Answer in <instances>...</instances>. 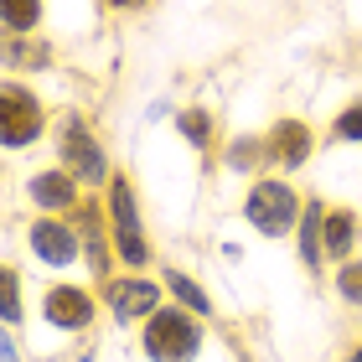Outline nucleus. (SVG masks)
Wrapping results in <instances>:
<instances>
[{"instance_id": "f257e3e1", "label": "nucleus", "mask_w": 362, "mask_h": 362, "mask_svg": "<svg viewBox=\"0 0 362 362\" xmlns=\"http://www.w3.org/2000/svg\"><path fill=\"white\" fill-rule=\"evenodd\" d=\"M140 352L151 362H192L202 352V321L187 305H160L140 321Z\"/></svg>"}, {"instance_id": "f03ea898", "label": "nucleus", "mask_w": 362, "mask_h": 362, "mask_svg": "<svg viewBox=\"0 0 362 362\" xmlns=\"http://www.w3.org/2000/svg\"><path fill=\"white\" fill-rule=\"evenodd\" d=\"M109 233H114V254H119L124 269H145L151 264V238H145V223H140V202H135V181H129L124 171L109 176Z\"/></svg>"}, {"instance_id": "7ed1b4c3", "label": "nucleus", "mask_w": 362, "mask_h": 362, "mask_svg": "<svg viewBox=\"0 0 362 362\" xmlns=\"http://www.w3.org/2000/svg\"><path fill=\"white\" fill-rule=\"evenodd\" d=\"M300 212H305V202H300V192H295L285 176H259L249 187V197H243V218H249V228L264 233V238L295 233Z\"/></svg>"}, {"instance_id": "20e7f679", "label": "nucleus", "mask_w": 362, "mask_h": 362, "mask_svg": "<svg viewBox=\"0 0 362 362\" xmlns=\"http://www.w3.org/2000/svg\"><path fill=\"white\" fill-rule=\"evenodd\" d=\"M57 160L68 166L83 187H104L109 181V156H104V145L93 140V129L83 114H68L57 129Z\"/></svg>"}, {"instance_id": "39448f33", "label": "nucleus", "mask_w": 362, "mask_h": 362, "mask_svg": "<svg viewBox=\"0 0 362 362\" xmlns=\"http://www.w3.org/2000/svg\"><path fill=\"white\" fill-rule=\"evenodd\" d=\"M47 129V109L42 98L21 88V83H0V140H6V151H21L31 145Z\"/></svg>"}, {"instance_id": "423d86ee", "label": "nucleus", "mask_w": 362, "mask_h": 362, "mask_svg": "<svg viewBox=\"0 0 362 362\" xmlns=\"http://www.w3.org/2000/svg\"><path fill=\"white\" fill-rule=\"evenodd\" d=\"M98 295H104V310L119 326L145 321V316H156V310H160V285H156V279H145V274H109Z\"/></svg>"}, {"instance_id": "0eeeda50", "label": "nucleus", "mask_w": 362, "mask_h": 362, "mask_svg": "<svg viewBox=\"0 0 362 362\" xmlns=\"http://www.w3.org/2000/svg\"><path fill=\"white\" fill-rule=\"evenodd\" d=\"M26 249L42 259L47 269H68L78 264V254H83V233H78V223H62L57 212H47L26 228Z\"/></svg>"}, {"instance_id": "6e6552de", "label": "nucleus", "mask_w": 362, "mask_h": 362, "mask_svg": "<svg viewBox=\"0 0 362 362\" xmlns=\"http://www.w3.org/2000/svg\"><path fill=\"white\" fill-rule=\"evenodd\" d=\"M98 300L104 295H93V290H83V285H47V295H42V321L52 326V332H88L93 326V316H98Z\"/></svg>"}, {"instance_id": "1a4fd4ad", "label": "nucleus", "mask_w": 362, "mask_h": 362, "mask_svg": "<svg viewBox=\"0 0 362 362\" xmlns=\"http://www.w3.org/2000/svg\"><path fill=\"white\" fill-rule=\"evenodd\" d=\"M264 151H269V166L279 176H290V171H300L310 151H316V135H310V124L305 119H279L269 135H264Z\"/></svg>"}, {"instance_id": "9d476101", "label": "nucleus", "mask_w": 362, "mask_h": 362, "mask_svg": "<svg viewBox=\"0 0 362 362\" xmlns=\"http://www.w3.org/2000/svg\"><path fill=\"white\" fill-rule=\"evenodd\" d=\"M78 187H83V181H78L68 166H52V171H37L26 181V197H31V207H37V212H73L78 202H83Z\"/></svg>"}, {"instance_id": "9b49d317", "label": "nucleus", "mask_w": 362, "mask_h": 362, "mask_svg": "<svg viewBox=\"0 0 362 362\" xmlns=\"http://www.w3.org/2000/svg\"><path fill=\"white\" fill-rule=\"evenodd\" d=\"M73 212H78V233H83L88 269H93L98 279H109V269H114V233L104 228V218H98V207H93V202H78Z\"/></svg>"}, {"instance_id": "f8f14e48", "label": "nucleus", "mask_w": 362, "mask_h": 362, "mask_svg": "<svg viewBox=\"0 0 362 362\" xmlns=\"http://www.w3.org/2000/svg\"><path fill=\"white\" fill-rule=\"evenodd\" d=\"M321 223H326V202H321V197H310L305 212H300V223H295V249H300V264H305L310 274H321V264H326Z\"/></svg>"}, {"instance_id": "ddd939ff", "label": "nucleus", "mask_w": 362, "mask_h": 362, "mask_svg": "<svg viewBox=\"0 0 362 362\" xmlns=\"http://www.w3.org/2000/svg\"><path fill=\"white\" fill-rule=\"evenodd\" d=\"M321 243H326V259H332V264H347L352 249H357V212L352 207H326Z\"/></svg>"}, {"instance_id": "4468645a", "label": "nucleus", "mask_w": 362, "mask_h": 362, "mask_svg": "<svg viewBox=\"0 0 362 362\" xmlns=\"http://www.w3.org/2000/svg\"><path fill=\"white\" fill-rule=\"evenodd\" d=\"M160 285H166L171 295H176V305H187L192 310V316H212V295L202 290V285H197V279L187 274V269H160Z\"/></svg>"}, {"instance_id": "2eb2a0df", "label": "nucleus", "mask_w": 362, "mask_h": 362, "mask_svg": "<svg viewBox=\"0 0 362 362\" xmlns=\"http://www.w3.org/2000/svg\"><path fill=\"white\" fill-rule=\"evenodd\" d=\"M223 166L228 171H259V166H269V151H264V140H254V135H238V140H228V151H223Z\"/></svg>"}, {"instance_id": "dca6fc26", "label": "nucleus", "mask_w": 362, "mask_h": 362, "mask_svg": "<svg viewBox=\"0 0 362 362\" xmlns=\"http://www.w3.org/2000/svg\"><path fill=\"white\" fill-rule=\"evenodd\" d=\"M0 21L11 37H31L42 26V0H0Z\"/></svg>"}, {"instance_id": "f3484780", "label": "nucleus", "mask_w": 362, "mask_h": 362, "mask_svg": "<svg viewBox=\"0 0 362 362\" xmlns=\"http://www.w3.org/2000/svg\"><path fill=\"white\" fill-rule=\"evenodd\" d=\"M176 129H181V140H187L192 151H207V145H212V114L207 109H181Z\"/></svg>"}, {"instance_id": "a211bd4d", "label": "nucleus", "mask_w": 362, "mask_h": 362, "mask_svg": "<svg viewBox=\"0 0 362 362\" xmlns=\"http://www.w3.org/2000/svg\"><path fill=\"white\" fill-rule=\"evenodd\" d=\"M0 321L21 326V274H16L11 264L0 269Z\"/></svg>"}, {"instance_id": "6ab92c4d", "label": "nucleus", "mask_w": 362, "mask_h": 362, "mask_svg": "<svg viewBox=\"0 0 362 362\" xmlns=\"http://www.w3.org/2000/svg\"><path fill=\"white\" fill-rule=\"evenodd\" d=\"M332 279H337V295H341V300L362 310V259L352 254L347 264H337V274H332Z\"/></svg>"}, {"instance_id": "aec40b11", "label": "nucleus", "mask_w": 362, "mask_h": 362, "mask_svg": "<svg viewBox=\"0 0 362 362\" xmlns=\"http://www.w3.org/2000/svg\"><path fill=\"white\" fill-rule=\"evenodd\" d=\"M332 140L362 145V98H357V104H347V109L337 114V124H332Z\"/></svg>"}, {"instance_id": "412c9836", "label": "nucleus", "mask_w": 362, "mask_h": 362, "mask_svg": "<svg viewBox=\"0 0 362 362\" xmlns=\"http://www.w3.org/2000/svg\"><path fill=\"white\" fill-rule=\"evenodd\" d=\"M47 57H52V52H47L42 42H37V47H26L21 37H11V42H6V62H11V68H26V62H31V68H42Z\"/></svg>"}, {"instance_id": "4be33fe9", "label": "nucleus", "mask_w": 362, "mask_h": 362, "mask_svg": "<svg viewBox=\"0 0 362 362\" xmlns=\"http://www.w3.org/2000/svg\"><path fill=\"white\" fill-rule=\"evenodd\" d=\"M0 362H21V347H16V332L6 326V337H0Z\"/></svg>"}, {"instance_id": "5701e85b", "label": "nucleus", "mask_w": 362, "mask_h": 362, "mask_svg": "<svg viewBox=\"0 0 362 362\" xmlns=\"http://www.w3.org/2000/svg\"><path fill=\"white\" fill-rule=\"evenodd\" d=\"M109 6H119V11H140V6H151V0H109Z\"/></svg>"}, {"instance_id": "b1692460", "label": "nucleus", "mask_w": 362, "mask_h": 362, "mask_svg": "<svg viewBox=\"0 0 362 362\" xmlns=\"http://www.w3.org/2000/svg\"><path fill=\"white\" fill-rule=\"evenodd\" d=\"M347 362H362V341H357V347H352V352H347Z\"/></svg>"}]
</instances>
